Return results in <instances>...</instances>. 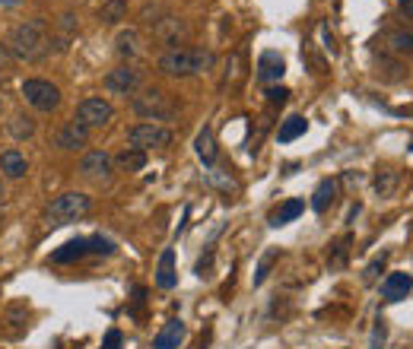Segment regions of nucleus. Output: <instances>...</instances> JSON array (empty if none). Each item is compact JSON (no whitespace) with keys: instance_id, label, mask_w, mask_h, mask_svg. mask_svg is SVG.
Returning <instances> with one entry per match:
<instances>
[{"instance_id":"23","label":"nucleus","mask_w":413,"mask_h":349,"mask_svg":"<svg viewBox=\"0 0 413 349\" xmlns=\"http://www.w3.org/2000/svg\"><path fill=\"white\" fill-rule=\"evenodd\" d=\"M114 51L121 58H137L140 54V32L137 29H121L118 38H114Z\"/></svg>"},{"instance_id":"38","label":"nucleus","mask_w":413,"mask_h":349,"mask_svg":"<svg viewBox=\"0 0 413 349\" xmlns=\"http://www.w3.org/2000/svg\"><path fill=\"white\" fill-rule=\"evenodd\" d=\"M10 70H13V54H10V48L0 42V73H10Z\"/></svg>"},{"instance_id":"7","label":"nucleus","mask_w":413,"mask_h":349,"mask_svg":"<svg viewBox=\"0 0 413 349\" xmlns=\"http://www.w3.org/2000/svg\"><path fill=\"white\" fill-rule=\"evenodd\" d=\"M112 118H114V108H112V102L102 99V95H90V99H83L77 105V121H83L86 127H105V124H112Z\"/></svg>"},{"instance_id":"41","label":"nucleus","mask_w":413,"mask_h":349,"mask_svg":"<svg viewBox=\"0 0 413 349\" xmlns=\"http://www.w3.org/2000/svg\"><path fill=\"white\" fill-rule=\"evenodd\" d=\"M397 6H401V13H407V16H413V0H397Z\"/></svg>"},{"instance_id":"6","label":"nucleus","mask_w":413,"mask_h":349,"mask_svg":"<svg viewBox=\"0 0 413 349\" xmlns=\"http://www.w3.org/2000/svg\"><path fill=\"white\" fill-rule=\"evenodd\" d=\"M168 143H172V131L162 124H150V121L134 124L131 131H127V146L144 149V153H150V149H166Z\"/></svg>"},{"instance_id":"33","label":"nucleus","mask_w":413,"mask_h":349,"mask_svg":"<svg viewBox=\"0 0 413 349\" xmlns=\"http://www.w3.org/2000/svg\"><path fill=\"white\" fill-rule=\"evenodd\" d=\"M286 99H289V89L286 86H270L267 89V102H270V105H286Z\"/></svg>"},{"instance_id":"24","label":"nucleus","mask_w":413,"mask_h":349,"mask_svg":"<svg viewBox=\"0 0 413 349\" xmlns=\"http://www.w3.org/2000/svg\"><path fill=\"white\" fill-rule=\"evenodd\" d=\"M73 36H77V16H73V13H64V16L58 19V36H54V48H58V51H67V45H70Z\"/></svg>"},{"instance_id":"36","label":"nucleus","mask_w":413,"mask_h":349,"mask_svg":"<svg viewBox=\"0 0 413 349\" xmlns=\"http://www.w3.org/2000/svg\"><path fill=\"white\" fill-rule=\"evenodd\" d=\"M210 267H213V248H207V254L200 257L198 264H194V273H198V276H207Z\"/></svg>"},{"instance_id":"21","label":"nucleus","mask_w":413,"mask_h":349,"mask_svg":"<svg viewBox=\"0 0 413 349\" xmlns=\"http://www.w3.org/2000/svg\"><path fill=\"white\" fill-rule=\"evenodd\" d=\"M306 131H309V121L302 118V114H289V118L280 124V131H277V140H280V143H293V140H299Z\"/></svg>"},{"instance_id":"15","label":"nucleus","mask_w":413,"mask_h":349,"mask_svg":"<svg viewBox=\"0 0 413 349\" xmlns=\"http://www.w3.org/2000/svg\"><path fill=\"white\" fill-rule=\"evenodd\" d=\"M26 172H29V162H26V156L19 149H4L0 153V175L4 178L19 181V178H26Z\"/></svg>"},{"instance_id":"31","label":"nucleus","mask_w":413,"mask_h":349,"mask_svg":"<svg viewBox=\"0 0 413 349\" xmlns=\"http://www.w3.org/2000/svg\"><path fill=\"white\" fill-rule=\"evenodd\" d=\"M347 245H350V238H343V242H337L334 248H331L328 264L334 267V270H337V267H343V264H347Z\"/></svg>"},{"instance_id":"13","label":"nucleus","mask_w":413,"mask_h":349,"mask_svg":"<svg viewBox=\"0 0 413 349\" xmlns=\"http://www.w3.org/2000/svg\"><path fill=\"white\" fill-rule=\"evenodd\" d=\"M181 340H185V321L172 318L162 324V331L153 337V349H178Z\"/></svg>"},{"instance_id":"11","label":"nucleus","mask_w":413,"mask_h":349,"mask_svg":"<svg viewBox=\"0 0 413 349\" xmlns=\"http://www.w3.org/2000/svg\"><path fill=\"white\" fill-rule=\"evenodd\" d=\"M153 36L159 38L162 45H172V48H178V42H185V38H188V23H185V19H178V16L156 19V29H153Z\"/></svg>"},{"instance_id":"1","label":"nucleus","mask_w":413,"mask_h":349,"mask_svg":"<svg viewBox=\"0 0 413 349\" xmlns=\"http://www.w3.org/2000/svg\"><path fill=\"white\" fill-rule=\"evenodd\" d=\"M6 48H10L13 60H38L45 51H48V19L32 16L23 19L19 26H13L10 38H6Z\"/></svg>"},{"instance_id":"26","label":"nucleus","mask_w":413,"mask_h":349,"mask_svg":"<svg viewBox=\"0 0 413 349\" xmlns=\"http://www.w3.org/2000/svg\"><path fill=\"white\" fill-rule=\"evenodd\" d=\"M277 261H280V248H267V251H264L261 261H258V270H254V279H252V283H254V286H264V279L270 276V270H274V264H277Z\"/></svg>"},{"instance_id":"9","label":"nucleus","mask_w":413,"mask_h":349,"mask_svg":"<svg viewBox=\"0 0 413 349\" xmlns=\"http://www.w3.org/2000/svg\"><path fill=\"white\" fill-rule=\"evenodd\" d=\"M102 83L112 95H134L140 86V70H134L131 64H121V67H114V70L105 73Z\"/></svg>"},{"instance_id":"30","label":"nucleus","mask_w":413,"mask_h":349,"mask_svg":"<svg viewBox=\"0 0 413 349\" xmlns=\"http://www.w3.org/2000/svg\"><path fill=\"white\" fill-rule=\"evenodd\" d=\"M395 188H397V172H382V175L375 178V190L382 197H388Z\"/></svg>"},{"instance_id":"19","label":"nucleus","mask_w":413,"mask_h":349,"mask_svg":"<svg viewBox=\"0 0 413 349\" xmlns=\"http://www.w3.org/2000/svg\"><path fill=\"white\" fill-rule=\"evenodd\" d=\"M86 254H90V248H86V238H73V242L60 245V248L54 251L51 264H73V261H80V257H86Z\"/></svg>"},{"instance_id":"35","label":"nucleus","mask_w":413,"mask_h":349,"mask_svg":"<svg viewBox=\"0 0 413 349\" xmlns=\"http://www.w3.org/2000/svg\"><path fill=\"white\" fill-rule=\"evenodd\" d=\"M239 64H242L239 54H229V60H226V83H235V80H239Z\"/></svg>"},{"instance_id":"37","label":"nucleus","mask_w":413,"mask_h":349,"mask_svg":"<svg viewBox=\"0 0 413 349\" xmlns=\"http://www.w3.org/2000/svg\"><path fill=\"white\" fill-rule=\"evenodd\" d=\"M121 346H124V337H121V331H108L102 349H121Z\"/></svg>"},{"instance_id":"2","label":"nucleus","mask_w":413,"mask_h":349,"mask_svg":"<svg viewBox=\"0 0 413 349\" xmlns=\"http://www.w3.org/2000/svg\"><path fill=\"white\" fill-rule=\"evenodd\" d=\"M213 67V51L207 48H168L159 58V70L168 77H198Z\"/></svg>"},{"instance_id":"12","label":"nucleus","mask_w":413,"mask_h":349,"mask_svg":"<svg viewBox=\"0 0 413 349\" xmlns=\"http://www.w3.org/2000/svg\"><path fill=\"white\" fill-rule=\"evenodd\" d=\"M286 73V60L280 58V51H264L258 58V80L261 83H280Z\"/></svg>"},{"instance_id":"28","label":"nucleus","mask_w":413,"mask_h":349,"mask_svg":"<svg viewBox=\"0 0 413 349\" xmlns=\"http://www.w3.org/2000/svg\"><path fill=\"white\" fill-rule=\"evenodd\" d=\"M86 248H90V254H105V257L114 254V242H112V238H105V235L86 238Z\"/></svg>"},{"instance_id":"42","label":"nucleus","mask_w":413,"mask_h":349,"mask_svg":"<svg viewBox=\"0 0 413 349\" xmlns=\"http://www.w3.org/2000/svg\"><path fill=\"white\" fill-rule=\"evenodd\" d=\"M16 4H23V0H0V6H16Z\"/></svg>"},{"instance_id":"16","label":"nucleus","mask_w":413,"mask_h":349,"mask_svg":"<svg viewBox=\"0 0 413 349\" xmlns=\"http://www.w3.org/2000/svg\"><path fill=\"white\" fill-rule=\"evenodd\" d=\"M178 283V273H175V251L166 248L159 254V267H156V286L159 289H175Z\"/></svg>"},{"instance_id":"22","label":"nucleus","mask_w":413,"mask_h":349,"mask_svg":"<svg viewBox=\"0 0 413 349\" xmlns=\"http://www.w3.org/2000/svg\"><path fill=\"white\" fill-rule=\"evenodd\" d=\"M302 210H306V203H302V200H286L280 210H274V213L267 216V222L274 225V229H280V225H286V222H293V219H299Z\"/></svg>"},{"instance_id":"43","label":"nucleus","mask_w":413,"mask_h":349,"mask_svg":"<svg viewBox=\"0 0 413 349\" xmlns=\"http://www.w3.org/2000/svg\"><path fill=\"white\" fill-rule=\"evenodd\" d=\"M4 190H6V188H4V175H0V197H4Z\"/></svg>"},{"instance_id":"34","label":"nucleus","mask_w":413,"mask_h":349,"mask_svg":"<svg viewBox=\"0 0 413 349\" xmlns=\"http://www.w3.org/2000/svg\"><path fill=\"white\" fill-rule=\"evenodd\" d=\"M385 264H388V254H378V257H375V261H372L369 267H365V273H363V276H365V279H369V283H372V279H375V276H378V273H382V270H385Z\"/></svg>"},{"instance_id":"4","label":"nucleus","mask_w":413,"mask_h":349,"mask_svg":"<svg viewBox=\"0 0 413 349\" xmlns=\"http://www.w3.org/2000/svg\"><path fill=\"white\" fill-rule=\"evenodd\" d=\"M131 108L140 114L144 121H150V124H156V121H168V118H175V108L168 105V95L162 92V89H140L137 95L131 99Z\"/></svg>"},{"instance_id":"27","label":"nucleus","mask_w":413,"mask_h":349,"mask_svg":"<svg viewBox=\"0 0 413 349\" xmlns=\"http://www.w3.org/2000/svg\"><path fill=\"white\" fill-rule=\"evenodd\" d=\"M10 134L16 136V140H29V136H36V121H32L29 114H13V118H10Z\"/></svg>"},{"instance_id":"10","label":"nucleus","mask_w":413,"mask_h":349,"mask_svg":"<svg viewBox=\"0 0 413 349\" xmlns=\"http://www.w3.org/2000/svg\"><path fill=\"white\" fill-rule=\"evenodd\" d=\"M86 143H90V127L77 118L67 121V124L54 134V146L64 149V153H77V149H83Z\"/></svg>"},{"instance_id":"39","label":"nucleus","mask_w":413,"mask_h":349,"mask_svg":"<svg viewBox=\"0 0 413 349\" xmlns=\"http://www.w3.org/2000/svg\"><path fill=\"white\" fill-rule=\"evenodd\" d=\"M385 346V321H375V333H372V349H382Z\"/></svg>"},{"instance_id":"8","label":"nucleus","mask_w":413,"mask_h":349,"mask_svg":"<svg viewBox=\"0 0 413 349\" xmlns=\"http://www.w3.org/2000/svg\"><path fill=\"white\" fill-rule=\"evenodd\" d=\"M114 172V159L105 153V149H90V153L80 159V175L90 178V181H112Z\"/></svg>"},{"instance_id":"3","label":"nucleus","mask_w":413,"mask_h":349,"mask_svg":"<svg viewBox=\"0 0 413 349\" xmlns=\"http://www.w3.org/2000/svg\"><path fill=\"white\" fill-rule=\"evenodd\" d=\"M92 210V197L90 194H80V190H64L51 200V207L45 210V219L48 225H70L77 219H83Z\"/></svg>"},{"instance_id":"14","label":"nucleus","mask_w":413,"mask_h":349,"mask_svg":"<svg viewBox=\"0 0 413 349\" xmlns=\"http://www.w3.org/2000/svg\"><path fill=\"white\" fill-rule=\"evenodd\" d=\"M410 289H413L410 273H391V276L382 283V299L385 302H401V299H407Z\"/></svg>"},{"instance_id":"32","label":"nucleus","mask_w":413,"mask_h":349,"mask_svg":"<svg viewBox=\"0 0 413 349\" xmlns=\"http://www.w3.org/2000/svg\"><path fill=\"white\" fill-rule=\"evenodd\" d=\"M388 42L395 51H413V32H395Z\"/></svg>"},{"instance_id":"25","label":"nucleus","mask_w":413,"mask_h":349,"mask_svg":"<svg viewBox=\"0 0 413 349\" xmlns=\"http://www.w3.org/2000/svg\"><path fill=\"white\" fill-rule=\"evenodd\" d=\"M99 19L105 26H114L121 19H127V0H105L102 10H99Z\"/></svg>"},{"instance_id":"18","label":"nucleus","mask_w":413,"mask_h":349,"mask_svg":"<svg viewBox=\"0 0 413 349\" xmlns=\"http://www.w3.org/2000/svg\"><path fill=\"white\" fill-rule=\"evenodd\" d=\"M194 149H198V159L204 162L207 168L216 166V156H220V149H216V136L210 127H204V131L198 134V143H194Z\"/></svg>"},{"instance_id":"40","label":"nucleus","mask_w":413,"mask_h":349,"mask_svg":"<svg viewBox=\"0 0 413 349\" xmlns=\"http://www.w3.org/2000/svg\"><path fill=\"white\" fill-rule=\"evenodd\" d=\"M321 38H324V48H328L331 54H337V42H334V36H331L328 23H321Z\"/></svg>"},{"instance_id":"5","label":"nucleus","mask_w":413,"mask_h":349,"mask_svg":"<svg viewBox=\"0 0 413 349\" xmlns=\"http://www.w3.org/2000/svg\"><path fill=\"white\" fill-rule=\"evenodd\" d=\"M19 92H23V99L29 102L36 112H54V108L60 105V89L48 83V80H23V86H19Z\"/></svg>"},{"instance_id":"29","label":"nucleus","mask_w":413,"mask_h":349,"mask_svg":"<svg viewBox=\"0 0 413 349\" xmlns=\"http://www.w3.org/2000/svg\"><path fill=\"white\" fill-rule=\"evenodd\" d=\"M207 184H213V188H220V190H235V178L229 172H220V168H210Z\"/></svg>"},{"instance_id":"17","label":"nucleus","mask_w":413,"mask_h":349,"mask_svg":"<svg viewBox=\"0 0 413 349\" xmlns=\"http://www.w3.org/2000/svg\"><path fill=\"white\" fill-rule=\"evenodd\" d=\"M334 200H337V181L334 178H321L315 194H311V210H315V213H328V207Z\"/></svg>"},{"instance_id":"20","label":"nucleus","mask_w":413,"mask_h":349,"mask_svg":"<svg viewBox=\"0 0 413 349\" xmlns=\"http://www.w3.org/2000/svg\"><path fill=\"white\" fill-rule=\"evenodd\" d=\"M114 166H118L121 172H140V168L146 166V153H144V149L124 146L118 156H114Z\"/></svg>"}]
</instances>
